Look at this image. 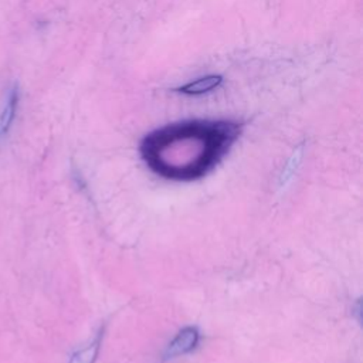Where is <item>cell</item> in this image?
I'll return each instance as SVG.
<instances>
[{
  "label": "cell",
  "instance_id": "1",
  "mask_svg": "<svg viewBox=\"0 0 363 363\" xmlns=\"http://www.w3.org/2000/svg\"><path fill=\"white\" fill-rule=\"evenodd\" d=\"M241 133L234 121L193 119L159 128L140 142V156L157 176L190 182L210 173Z\"/></svg>",
  "mask_w": 363,
  "mask_h": 363
},
{
  "label": "cell",
  "instance_id": "2",
  "mask_svg": "<svg viewBox=\"0 0 363 363\" xmlns=\"http://www.w3.org/2000/svg\"><path fill=\"white\" fill-rule=\"evenodd\" d=\"M199 340H200V333L196 328L187 326L182 329L163 352V362L190 353L191 350L196 349V346L199 345Z\"/></svg>",
  "mask_w": 363,
  "mask_h": 363
},
{
  "label": "cell",
  "instance_id": "3",
  "mask_svg": "<svg viewBox=\"0 0 363 363\" xmlns=\"http://www.w3.org/2000/svg\"><path fill=\"white\" fill-rule=\"evenodd\" d=\"M18 104H20V91H18V85L13 84L7 88L6 94H4V101L1 105V111H0V138H4L17 113L18 109Z\"/></svg>",
  "mask_w": 363,
  "mask_h": 363
},
{
  "label": "cell",
  "instance_id": "4",
  "mask_svg": "<svg viewBox=\"0 0 363 363\" xmlns=\"http://www.w3.org/2000/svg\"><path fill=\"white\" fill-rule=\"evenodd\" d=\"M221 82H223L221 75H206V77L193 79V81L176 88L174 91L184 94V95H201V94L216 89L217 86H220Z\"/></svg>",
  "mask_w": 363,
  "mask_h": 363
},
{
  "label": "cell",
  "instance_id": "5",
  "mask_svg": "<svg viewBox=\"0 0 363 363\" xmlns=\"http://www.w3.org/2000/svg\"><path fill=\"white\" fill-rule=\"evenodd\" d=\"M102 336H104V330L101 329L98 332V335L95 336V339L88 346H85L84 349L75 352L71 356L69 363H95V360L98 357V353H99V349H101Z\"/></svg>",
  "mask_w": 363,
  "mask_h": 363
}]
</instances>
